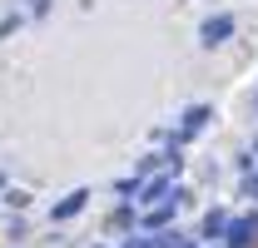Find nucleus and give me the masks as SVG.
Wrapping results in <instances>:
<instances>
[{"label": "nucleus", "instance_id": "obj_1", "mask_svg": "<svg viewBox=\"0 0 258 248\" xmlns=\"http://www.w3.org/2000/svg\"><path fill=\"white\" fill-rule=\"evenodd\" d=\"M228 35H233V15H214V20L199 30V40H204V45H224Z\"/></svg>", "mask_w": 258, "mask_h": 248}, {"label": "nucleus", "instance_id": "obj_2", "mask_svg": "<svg viewBox=\"0 0 258 248\" xmlns=\"http://www.w3.org/2000/svg\"><path fill=\"white\" fill-rule=\"evenodd\" d=\"M85 199H90V194H85V189H75L70 199H60V204H55V218H70V214H80V209H85Z\"/></svg>", "mask_w": 258, "mask_h": 248}, {"label": "nucleus", "instance_id": "obj_3", "mask_svg": "<svg viewBox=\"0 0 258 248\" xmlns=\"http://www.w3.org/2000/svg\"><path fill=\"white\" fill-rule=\"evenodd\" d=\"M204 119H209V109H204V104H199V109H189V114H184V134H199V129H204Z\"/></svg>", "mask_w": 258, "mask_h": 248}, {"label": "nucleus", "instance_id": "obj_4", "mask_svg": "<svg viewBox=\"0 0 258 248\" xmlns=\"http://www.w3.org/2000/svg\"><path fill=\"white\" fill-rule=\"evenodd\" d=\"M204 233H209V238H214V233H228V218L224 214H209V218H204Z\"/></svg>", "mask_w": 258, "mask_h": 248}, {"label": "nucleus", "instance_id": "obj_5", "mask_svg": "<svg viewBox=\"0 0 258 248\" xmlns=\"http://www.w3.org/2000/svg\"><path fill=\"white\" fill-rule=\"evenodd\" d=\"M30 5H35V15H45V5H50V0H30Z\"/></svg>", "mask_w": 258, "mask_h": 248}, {"label": "nucleus", "instance_id": "obj_6", "mask_svg": "<svg viewBox=\"0 0 258 248\" xmlns=\"http://www.w3.org/2000/svg\"><path fill=\"white\" fill-rule=\"evenodd\" d=\"M0 189H5V174H0Z\"/></svg>", "mask_w": 258, "mask_h": 248}, {"label": "nucleus", "instance_id": "obj_7", "mask_svg": "<svg viewBox=\"0 0 258 248\" xmlns=\"http://www.w3.org/2000/svg\"><path fill=\"white\" fill-rule=\"evenodd\" d=\"M184 248H189V243H184Z\"/></svg>", "mask_w": 258, "mask_h": 248}, {"label": "nucleus", "instance_id": "obj_8", "mask_svg": "<svg viewBox=\"0 0 258 248\" xmlns=\"http://www.w3.org/2000/svg\"><path fill=\"white\" fill-rule=\"evenodd\" d=\"M253 248H258V243H253Z\"/></svg>", "mask_w": 258, "mask_h": 248}]
</instances>
